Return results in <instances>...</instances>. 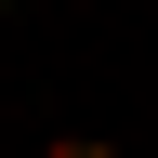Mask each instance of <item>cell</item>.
Segmentation results:
<instances>
[{"label":"cell","mask_w":158,"mask_h":158,"mask_svg":"<svg viewBox=\"0 0 158 158\" xmlns=\"http://www.w3.org/2000/svg\"><path fill=\"white\" fill-rule=\"evenodd\" d=\"M0 13H13V0H0Z\"/></svg>","instance_id":"cell-2"},{"label":"cell","mask_w":158,"mask_h":158,"mask_svg":"<svg viewBox=\"0 0 158 158\" xmlns=\"http://www.w3.org/2000/svg\"><path fill=\"white\" fill-rule=\"evenodd\" d=\"M40 158H118V145H92V132H53V145H40Z\"/></svg>","instance_id":"cell-1"}]
</instances>
